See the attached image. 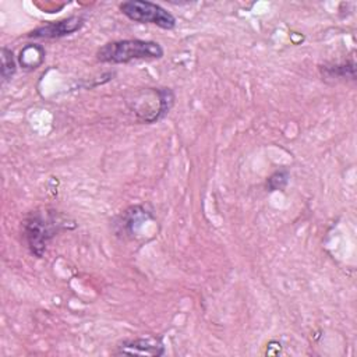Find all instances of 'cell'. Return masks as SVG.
I'll use <instances>...</instances> for the list:
<instances>
[{
	"label": "cell",
	"mask_w": 357,
	"mask_h": 357,
	"mask_svg": "<svg viewBox=\"0 0 357 357\" xmlns=\"http://www.w3.org/2000/svg\"><path fill=\"white\" fill-rule=\"evenodd\" d=\"M77 225L68 216L52 208H38L29 212L22 222V237L31 254L42 258L49 241L61 230L74 229Z\"/></svg>",
	"instance_id": "6da1fadb"
},
{
	"label": "cell",
	"mask_w": 357,
	"mask_h": 357,
	"mask_svg": "<svg viewBox=\"0 0 357 357\" xmlns=\"http://www.w3.org/2000/svg\"><path fill=\"white\" fill-rule=\"evenodd\" d=\"M163 56V47L153 40L142 39H121L113 40L96 52V59L100 63H128L132 60L144 59H160Z\"/></svg>",
	"instance_id": "7a4b0ae2"
},
{
	"label": "cell",
	"mask_w": 357,
	"mask_h": 357,
	"mask_svg": "<svg viewBox=\"0 0 357 357\" xmlns=\"http://www.w3.org/2000/svg\"><path fill=\"white\" fill-rule=\"evenodd\" d=\"M174 103V93L169 88H145L132 95L127 105L137 120L153 124L163 119Z\"/></svg>",
	"instance_id": "3957f363"
},
{
	"label": "cell",
	"mask_w": 357,
	"mask_h": 357,
	"mask_svg": "<svg viewBox=\"0 0 357 357\" xmlns=\"http://www.w3.org/2000/svg\"><path fill=\"white\" fill-rule=\"evenodd\" d=\"M120 11L131 21L139 24H153L163 29H173L176 18L162 6L146 0H128L120 3Z\"/></svg>",
	"instance_id": "277c9868"
},
{
	"label": "cell",
	"mask_w": 357,
	"mask_h": 357,
	"mask_svg": "<svg viewBox=\"0 0 357 357\" xmlns=\"http://www.w3.org/2000/svg\"><path fill=\"white\" fill-rule=\"evenodd\" d=\"M84 25V18L79 15H71L68 18L60 20V21H53L43 24L33 31L28 33L29 38H45V39H54V38H61L71 35L81 29Z\"/></svg>",
	"instance_id": "5b68a950"
},
{
	"label": "cell",
	"mask_w": 357,
	"mask_h": 357,
	"mask_svg": "<svg viewBox=\"0 0 357 357\" xmlns=\"http://www.w3.org/2000/svg\"><path fill=\"white\" fill-rule=\"evenodd\" d=\"M114 354H127V356H163L165 346L159 339L155 337H137L123 340Z\"/></svg>",
	"instance_id": "8992f818"
},
{
	"label": "cell",
	"mask_w": 357,
	"mask_h": 357,
	"mask_svg": "<svg viewBox=\"0 0 357 357\" xmlns=\"http://www.w3.org/2000/svg\"><path fill=\"white\" fill-rule=\"evenodd\" d=\"M151 218V213L144 208V206H131L127 211H124L120 216L119 220L116 222V226L119 227L116 231L117 234H128L132 236L134 234V227H135V222H142Z\"/></svg>",
	"instance_id": "52a82bcc"
},
{
	"label": "cell",
	"mask_w": 357,
	"mask_h": 357,
	"mask_svg": "<svg viewBox=\"0 0 357 357\" xmlns=\"http://www.w3.org/2000/svg\"><path fill=\"white\" fill-rule=\"evenodd\" d=\"M45 60V49L40 45H28L25 46L18 56V61L25 70L38 68Z\"/></svg>",
	"instance_id": "ba28073f"
},
{
	"label": "cell",
	"mask_w": 357,
	"mask_h": 357,
	"mask_svg": "<svg viewBox=\"0 0 357 357\" xmlns=\"http://www.w3.org/2000/svg\"><path fill=\"white\" fill-rule=\"evenodd\" d=\"M321 74L324 78H333V79H344L356 78V64L354 60L342 63V64H332V66H321Z\"/></svg>",
	"instance_id": "9c48e42d"
},
{
	"label": "cell",
	"mask_w": 357,
	"mask_h": 357,
	"mask_svg": "<svg viewBox=\"0 0 357 357\" xmlns=\"http://www.w3.org/2000/svg\"><path fill=\"white\" fill-rule=\"evenodd\" d=\"M17 64L14 59V53L8 47L1 49V77L4 81L11 79V77L15 74Z\"/></svg>",
	"instance_id": "30bf717a"
},
{
	"label": "cell",
	"mask_w": 357,
	"mask_h": 357,
	"mask_svg": "<svg viewBox=\"0 0 357 357\" xmlns=\"http://www.w3.org/2000/svg\"><path fill=\"white\" fill-rule=\"evenodd\" d=\"M289 181V172L287 170H278L272 176H269L266 181V187L269 191H276L284 188Z\"/></svg>",
	"instance_id": "8fae6325"
}]
</instances>
